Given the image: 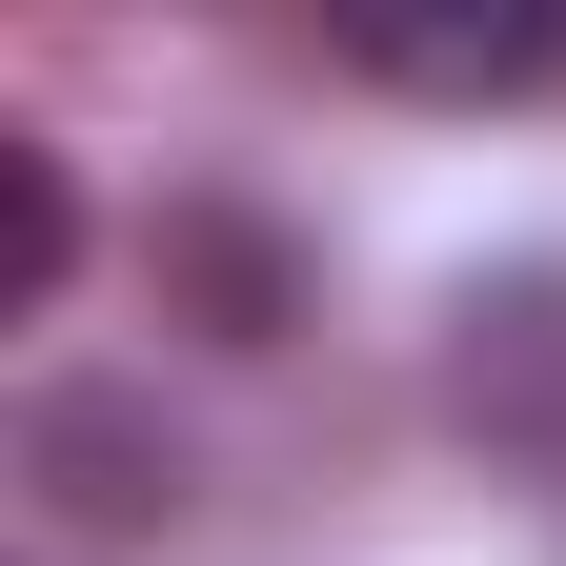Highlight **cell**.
I'll list each match as a JSON object with an SVG mask.
<instances>
[{
	"instance_id": "6da1fadb",
	"label": "cell",
	"mask_w": 566,
	"mask_h": 566,
	"mask_svg": "<svg viewBox=\"0 0 566 566\" xmlns=\"http://www.w3.org/2000/svg\"><path fill=\"white\" fill-rule=\"evenodd\" d=\"M324 41L385 102H566V0H324Z\"/></svg>"
},
{
	"instance_id": "7a4b0ae2",
	"label": "cell",
	"mask_w": 566,
	"mask_h": 566,
	"mask_svg": "<svg viewBox=\"0 0 566 566\" xmlns=\"http://www.w3.org/2000/svg\"><path fill=\"white\" fill-rule=\"evenodd\" d=\"M446 405H465V446L566 465V263H485L446 304Z\"/></svg>"
},
{
	"instance_id": "3957f363",
	"label": "cell",
	"mask_w": 566,
	"mask_h": 566,
	"mask_svg": "<svg viewBox=\"0 0 566 566\" xmlns=\"http://www.w3.org/2000/svg\"><path fill=\"white\" fill-rule=\"evenodd\" d=\"M21 465H41L82 526H163V506H182V424H142L122 385H61V405L21 424Z\"/></svg>"
},
{
	"instance_id": "277c9868",
	"label": "cell",
	"mask_w": 566,
	"mask_h": 566,
	"mask_svg": "<svg viewBox=\"0 0 566 566\" xmlns=\"http://www.w3.org/2000/svg\"><path fill=\"white\" fill-rule=\"evenodd\" d=\"M61 263H82V202L41 142H0V304H61Z\"/></svg>"
}]
</instances>
